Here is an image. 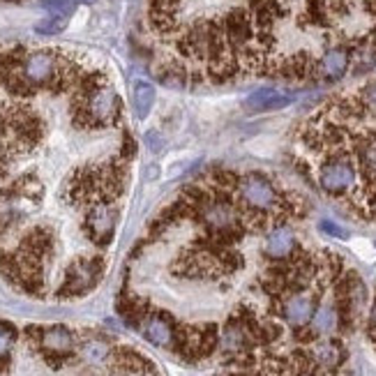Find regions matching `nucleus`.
Returning a JSON list of instances; mask_svg holds the SVG:
<instances>
[{"label": "nucleus", "mask_w": 376, "mask_h": 376, "mask_svg": "<svg viewBox=\"0 0 376 376\" xmlns=\"http://www.w3.org/2000/svg\"><path fill=\"white\" fill-rule=\"evenodd\" d=\"M348 65H351V51L344 47H333L319 58L316 74L326 81H337L346 74Z\"/></svg>", "instance_id": "obj_9"}, {"label": "nucleus", "mask_w": 376, "mask_h": 376, "mask_svg": "<svg viewBox=\"0 0 376 376\" xmlns=\"http://www.w3.org/2000/svg\"><path fill=\"white\" fill-rule=\"evenodd\" d=\"M293 102V95L282 93L277 88H261L245 99V106L250 111H270V109H282Z\"/></svg>", "instance_id": "obj_10"}, {"label": "nucleus", "mask_w": 376, "mask_h": 376, "mask_svg": "<svg viewBox=\"0 0 376 376\" xmlns=\"http://www.w3.org/2000/svg\"><path fill=\"white\" fill-rule=\"evenodd\" d=\"M145 145H148V150L157 155L162 148H164V139L157 134V132H148L145 134Z\"/></svg>", "instance_id": "obj_21"}, {"label": "nucleus", "mask_w": 376, "mask_h": 376, "mask_svg": "<svg viewBox=\"0 0 376 376\" xmlns=\"http://www.w3.org/2000/svg\"><path fill=\"white\" fill-rule=\"evenodd\" d=\"M201 219L206 222V226L213 233H233V228L238 226V213L228 201L215 199L208 201L201 210Z\"/></svg>", "instance_id": "obj_6"}, {"label": "nucleus", "mask_w": 376, "mask_h": 376, "mask_svg": "<svg viewBox=\"0 0 376 376\" xmlns=\"http://www.w3.org/2000/svg\"><path fill=\"white\" fill-rule=\"evenodd\" d=\"M12 342H14V328H10L7 324H0V360L10 353Z\"/></svg>", "instance_id": "obj_20"}, {"label": "nucleus", "mask_w": 376, "mask_h": 376, "mask_svg": "<svg viewBox=\"0 0 376 376\" xmlns=\"http://www.w3.org/2000/svg\"><path fill=\"white\" fill-rule=\"evenodd\" d=\"M240 197L247 206L256 213H270V210L277 206V192L270 185L263 176H256V173H250L245 176L240 182Z\"/></svg>", "instance_id": "obj_2"}, {"label": "nucleus", "mask_w": 376, "mask_h": 376, "mask_svg": "<svg viewBox=\"0 0 376 376\" xmlns=\"http://www.w3.org/2000/svg\"><path fill=\"white\" fill-rule=\"evenodd\" d=\"M358 182L355 164L346 157V155H337V157L321 164L319 169V185L330 197H342L351 192Z\"/></svg>", "instance_id": "obj_1"}, {"label": "nucleus", "mask_w": 376, "mask_h": 376, "mask_svg": "<svg viewBox=\"0 0 376 376\" xmlns=\"http://www.w3.org/2000/svg\"><path fill=\"white\" fill-rule=\"evenodd\" d=\"M296 250V236L289 226H275L265 238V254L270 259H287Z\"/></svg>", "instance_id": "obj_11"}, {"label": "nucleus", "mask_w": 376, "mask_h": 376, "mask_svg": "<svg viewBox=\"0 0 376 376\" xmlns=\"http://www.w3.org/2000/svg\"><path fill=\"white\" fill-rule=\"evenodd\" d=\"M155 104V88L148 81H136L134 84V114L139 121H143L150 114V109Z\"/></svg>", "instance_id": "obj_16"}, {"label": "nucleus", "mask_w": 376, "mask_h": 376, "mask_svg": "<svg viewBox=\"0 0 376 376\" xmlns=\"http://www.w3.org/2000/svg\"><path fill=\"white\" fill-rule=\"evenodd\" d=\"M86 226H88L90 238H93L97 245H106L109 240H111L114 228H116V215H114V210L109 208L106 204L93 206V210L88 213Z\"/></svg>", "instance_id": "obj_8"}, {"label": "nucleus", "mask_w": 376, "mask_h": 376, "mask_svg": "<svg viewBox=\"0 0 376 376\" xmlns=\"http://www.w3.org/2000/svg\"><path fill=\"white\" fill-rule=\"evenodd\" d=\"M21 72L31 86H44V84H51L58 77L60 65L51 51H35L23 58Z\"/></svg>", "instance_id": "obj_3"}, {"label": "nucleus", "mask_w": 376, "mask_h": 376, "mask_svg": "<svg viewBox=\"0 0 376 376\" xmlns=\"http://www.w3.org/2000/svg\"><path fill=\"white\" fill-rule=\"evenodd\" d=\"M355 104L360 111L376 118V81H370V84L360 88V93L355 97Z\"/></svg>", "instance_id": "obj_17"}, {"label": "nucleus", "mask_w": 376, "mask_h": 376, "mask_svg": "<svg viewBox=\"0 0 376 376\" xmlns=\"http://www.w3.org/2000/svg\"><path fill=\"white\" fill-rule=\"evenodd\" d=\"M65 23H67V16L49 14L47 19L35 26V31H38L40 35H56V33H60L62 28H65Z\"/></svg>", "instance_id": "obj_18"}, {"label": "nucleus", "mask_w": 376, "mask_h": 376, "mask_svg": "<svg viewBox=\"0 0 376 376\" xmlns=\"http://www.w3.org/2000/svg\"><path fill=\"white\" fill-rule=\"evenodd\" d=\"M316 311V302L307 293H291V296L284 300L282 305V316L289 321L293 328H305L307 324H311V316Z\"/></svg>", "instance_id": "obj_7"}, {"label": "nucleus", "mask_w": 376, "mask_h": 376, "mask_svg": "<svg viewBox=\"0 0 376 376\" xmlns=\"http://www.w3.org/2000/svg\"><path fill=\"white\" fill-rule=\"evenodd\" d=\"M311 358H314V365L324 367V370H335L344 363V348L339 342H319L311 348Z\"/></svg>", "instance_id": "obj_13"}, {"label": "nucleus", "mask_w": 376, "mask_h": 376, "mask_svg": "<svg viewBox=\"0 0 376 376\" xmlns=\"http://www.w3.org/2000/svg\"><path fill=\"white\" fill-rule=\"evenodd\" d=\"M42 346L47 348L49 353L65 355V353L72 351V346H74V339H72V333L67 328L53 326V328L44 330V333H42Z\"/></svg>", "instance_id": "obj_14"}, {"label": "nucleus", "mask_w": 376, "mask_h": 376, "mask_svg": "<svg viewBox=\"0 0 376 376\" xmlns=\"http://www.w3.org/2000/svg\"><path fill=\"white\" fill-rule=\"evenodd\" d=\"M84 355L88 358L90 363H102L104 358L109 355V348L104 342H88L84 348Z\"/></svg>", "instance_id": "obj_19"}, {"label": "nucleus", "mask_w": 376, "mask_h": 376, "mask_svg": "<svg viewBox=\"0 0 376 376\" xmlns=\"http://www.w3.org/2000/svg\"><path fill=\"white\" fill-rule=\"evenodd\" d=\"M321 228H324V231H326V233H330V236H335V238H344V236H346V231H344V228H339L337 224H333V222H328V219H326V222H321Z\"/></svg>", "instance_id": "obj_22"}, {"label": "nucleus", "mask_w": 376, "mask_h": 376, "mask_svg": "<svg viewBox=\"0 0 376 376\" xmlns=\"http://www.w3.org/2000/svg\"><path fill=\"white\" fill-rule=\"evenodd\" d=\"M300 376H314V374H309V372H307V374H300Z\"/></svg>", "instance_id": "obj_23"}, {"label": "nucleus", "mask_w": 376, "mask_h": 376, "mask_svg": "<svg viewBox=\"0 0 376 376\" xmlns=\"http://www.w3.org/2000/svg\"><path fill=\"white\" fill-rule=\"evenodd\" d=\"M339 326V311L335 305H321L311 316V330L316 335H330Z\"/></svg>", "instance_id": "obj_15"}, {"label": "nucleus", "mask_w": 376, "mask_h": 376, "mask_svg": "<svg viewBox=\"0 0 376 376\" xmlns=\"http://www.w3.org/2000/svg\"><path fill=\"white\" fill-rule=\"evenodd\" d=\"M118 109V97L114 93V88L109 86H90L86 90V102L84 111L86 118L93 123H106L111 121Z\"/></svg>", "instance_id": "obj_4"}, {"label": "nucleus", "mask_w": 376, "mask_h": 376, "mask_svg": "<svg viewBox=\"0 0 376 376\" xmlns=\"http://www.w3.org/2000/svg\"><path fill=\"white\" fill-rule=\"evenodd\" d=\"M99 272H102V263L99 261H77L74 265H70L60 296H79V293L93 289L95 282L99 280Z\"/></svg>", "instance_id": "obj_5"}, {"label": "nucleus", "mask_w": 376, "mask_h": 376, "mask_svg": "<svg viewBox=\"0 0 376 376\" xmlns=\"http://www.w3.org/2000/svg\"><path fill=\"white\" fill-rule=\"evenodd\" d=\"M143 335L155 346H164V348H169L173 342H176V333H173L171 324L160 314L148 316L143 321Z\"/></svg>", "instance_id": "obj_12"}]
</instances>
